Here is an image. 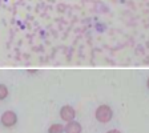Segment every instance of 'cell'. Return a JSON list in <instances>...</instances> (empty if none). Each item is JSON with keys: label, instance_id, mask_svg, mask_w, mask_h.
Here are the masks:
<instances>
[{"label": "cell", "instance_id": "1", "mask_svg": "<svg viewBox=\"0 0 149 133\" xmlns=\"http://www.w3.org/2000/svg\"><path fill=\"white\" fill-rule=\"evenodd\" d=\"M112 116H113V112H112L109 105H100L99 108L96 109V118L100 123H102V124L111 121Z\"/></svg>", "mask_w": 149, "mask_h": 133}, {"label": "cell", "instance_id": "2", "mask_svg": "<svg viewBox=\"0 0 149 133\" xmlns=\"http://www.w3.org/2000/svg\"><path fill=\"white\" fill-rule=\"evenodd\" d=\"M17 123V117H16V113L12 111H7L3 113L1 116V124L7 128H11Z\"/></svg>", "mask_w": 149, "mask_h": 133}, {"label": "cell", "instance_id": "3", "mask_svg": "<svg viewBox=\"0 0 149 133\" xmlns=\"http://www.w3.org/2000/svg\"><path fill=\"white\" fill-rule=\"evenodd\" d=\"M74 116H76V112L72 107L69 105H64L61 109H60V117L63 118L64 121L69 123V121H73Z\"/></svg>", "mask_w": 149, "mask_h": 133}, {"label": "cell", "instance_id": "4", "mask_svg": "<svg viewBox=\"0 0 149 133\" xmlns=\"http://www.w3.org/2000/svg\"><path fill=\"white\" fill-rule=\"evenodd\" d=\"M65 132L67 133H81V125L77 121H69L67 127H65Z\"/></svg>", "mask_w": 149, "mask_h": 133}, {"label": "cell", "instance_id": "5", "mask_svg": "<svg viewBox=\"0 0 149 133\" xmlns=\"http://www.w3.org/2000/svg\"><path fill=\"white\" fill-rule=\"evenodd\" d=\"M65 130V128L61 124H52L48 128V133H63Z\"/></svg>", "mask_w": 149, "mask_h": 133}, {"label": "cell", "instance_id": "6", "mask_svg": "<svg viewBox=\"0 0 149 133\" xmlns=\"http://www.w3.org/2000/svg\"><path fill=\"white\" fill-rule=\"evenodd\" d=\"M8 96V88L4 84H0V100H4Z\"/></svg>", "mask_w": 149, "mask_h": 133}, {"label": "cell", "instance_id": "7", "mask_svg": "<svg viewBox=\"0 0 149 133\" xmlns=\"http://www.w3.org/2000/svg\"><path fill=\"white\" fill-rule=\"evenodd\" d=\"M107 133H121L120 130H116V129H112V130H109V132H107Z\"/></svg>", "mask_w": 149, "mask_h": 133}, {"label": "cell", "instance_id": "8", "mask_svg": "<svg viewBox=\"0 0 149 133\" xmlns=\"http://www.w3.org/2000/svg\"><path fill=\"white\" fill-rule=\"evenodd\" d=\"M146 87L149 88V79H148V81H146Z\"/></svg>", "mask_w": 149, "mask_h": 133}]
</instances>
